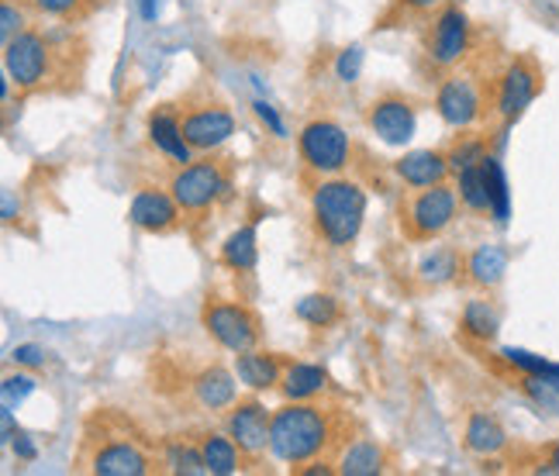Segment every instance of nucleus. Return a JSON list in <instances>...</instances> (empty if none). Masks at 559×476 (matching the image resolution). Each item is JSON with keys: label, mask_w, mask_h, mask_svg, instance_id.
Returning a JSON list of instances; mask_svg holds the SVG:
<instances>
[{"label": "nucleus", "mask_w": 559, "mask_h": 476, "mask_svg": "<svg viewBox=\"0 0 559 476\" xmlns=\"http://www.w3.org/2000/svg\"><path fill=\"white\" fill-rule=\"evenodd\" d=\"M332 442L329 410L314 407L311 401H287L273 410L270 421V452L287 466H305L318 460Z\"/></svg>", "instance_id": "1"}, {"label": "nucleus", "mask_w": 559, "mask_h": 476, "mask_svg": "<svg viewBox=\"0 0 559 476\" xmlns=\"http://www.w3.org/2000/svg\"><path fill=\"white\" fill-rule=\"evenodd\" d=\"M311 218L332 249H349L367 222V190L346 177L321 180L311 190Z\"/></svg>", "instance_id": "2"}, {"label": "nucleus", "mask_w": 559, "mask_h": 476, "mask_svg": "<svg viewBox=\"0 0 559 476\" xmlns=\"http://www.w3.org/2000/svg\"><path fill=\"white\" fill-rule=\"evenodd\" d=\"M456 211H460L456 187H449V183L425 187L407 198V204L401 211V228L412 242H432V238H439L456 222Z\"/></svg>", "instance_id": "3"}, {"label": "nucleus", "mask_w": 559, "mask_h": 476, "mask_svg": "<svg viewBox=\"0 0 559 476\" xmlns=\"http://www.w3.org/2000/svg\"><path fill=\"white\" fill-rule=\"evenodd\" d=\"M297 153H300V163H305L311 172H318V177H338L353 159V142L338 121L314 118L300 128Z\"/></svg>", "instance_id": "4"}, {"label": "nucleus", "mask_w": 559, "mask_h": 476, "mask_svg": "<svg viewBox=\"0 0 559 476\" xmlns=\"http://www.w3.org/2000/svg\"><path fill=\"white\" fill-rule=\"evenodd\" d=\"M201 324L204 332L228 349L231 356L249 353L260 345V318H255L252 308L239 305V300H218V297H207L204 308H201Z\"/></svg>", "instance_id": "5"}, {"label": "nucleus", "mask_w": 559, "mask_h": 476, "mask_svg": "<svg viewBox=\"0 0 559 476\" xmlns=\"http://www.w3.org/2000/svg\"><path fill=\"white\" fill-rule=\"evenodd\" d=\"M469 41H473V25H469L463 4L445 0L432 17V28H428V35H425L428 62H432L436 70H445V73L456 70L469 52Z\"/></svg>", "instance_id": "6"}, {"label": "nucleus", "mask_w": 559, "mask_h": 476, "mask_svg": "<svg viewBox=\"0 0 559 476\" xmlns=\"http://www.w3.org/2000/svg\"><path fill=\"white\" fill-rule=\"evenodd\" d=\"M52 59H56V52L49 46V38L35 28H25L11 41H4V73L11 76V83L21 94H32L49 80Z\"/></svg>", "instance_id": "7"}, {"label": "nucleus", "mask_w": 559, "mask_h": 476, "mask_svg": "<svg viewBox=\"0 0 559 476\" xmlns=\"http://www.w3.org/2000/svg\"><path fill=\"white\" fill-rule=\"evenodd\" d=\"M228 177L222 163L214 159H190L187 166H180L169 180V193L177 198L183 214H201L211 204H218L222 198H228Z\"/></svg>", "instance_id": "8"}, {"label": "nucleus", "mask_w": 559, "mask_h": 476, "mask_svg": "<svg viewBox=\"0 0 559 476\" xmlns=\"http://www.w3.org/2000/svg\"><path fill=\"white\" fill-rule=\"evenodd\" d=\"M539 91H543L539 62H535L532 56L511 59L501 73V80H498V94H493V111H498L501 124L511 128L514 121H519L528 111V104L539 97Z\"/></svg>", "instance_id": "9"}, {"label": "nucleus", "mask_w": 559, "mask_h": 476, "mask_svg": "<svg viewBox=\"0 0 559 476\" xmlns=\"http://www.w3.org/2000/svg\"><path fill=\"white\" fill-rule=\"evenodd\" d=\"M484 86L469 73H449L436 91V111L449 128H469L484 118Z\"/></svg>", "instance_id": "10"}, {"label": "nucleus", "mask_w": 559, "mask_h": 476, "mask_svg": "<svg viewBox=\"0 0 559 476\" xmlns=\"http://www.w3.org/2000/svg\"><path fill=\"white\" fill-rule=\"evenodd\" d=\"M367 124H370V132L383 142V145H407L415 139L418 132V115H415V107L412 100H407L404 94H383L370 104V111H367Z\"/></svg>", "instance_id": "11"}, {"label": "nucleus", "mask_w": 559, "mask_h": 476, "mask_svg": "<svg viewBox=\"0 0 559 476\" xmlns=\"http://www.w3.org/2000/svg\"><path fill=\"white\" fill-rule=\"evenodd\" d=\"M183 139L190 142L193 153H211V148L225 145L235 135V118L225 104H193L180 115Z\"/></svg>", "instance_id": "12"}, {"label": "nucleus", "mask_w": 559, "mask_h": 476, "mask_svg": "<svg viewBox=\"0 0 559 476\" xmlns=\"http://www.w3.org/2000/svg\"><path fill=\"white\" fill-rule=\"evenodd\" d=\"M270 421H273V410H266L263 401H235L228 418H225V428L228 436L235 439V445H239L249 460L263 456V452L270 449Z\"/></svg>", "instance_id": "13"}, {"label": "nucleus", "mask_w": 559, "mask_h": 476, "mask_svg": "<svg viewBox=\"0 0 559 476\" xmlns=\"http://www.w3.org/2000/svg\"><path fill=\"white\" fill-rule=\"evenodd\" d=\"M87 463L97 476H145L153 469V456L124 436H107V442L94 445Z\"/></svg>", "instance_id": "14"}, {"label": "nucleus", "mask_w": 559, "mask_h": 476, "mask_svg": "<svg viewBox=\"0 0 559 476\" xmlns=\"http://www.w3.org/2000/svg\"><path fill=\"white\" fill-rule=\"evenodd\" d=\"M180 204L169 190H159V187H142L135 190L132 198V207H128V222H132L139 231H148V235H166L180 225Z\"/></svg>", "instance_id": "15"}, {"label": "nucleus", "mask_w": 559, "mask_h": 476, "mask_svg": "<svg viewBox=\"0 0 559 476\" xmlns=\"http://www.w3.org/2000/svg\"><path fill=\"white\" fill-rule=\"evenodd\" d=\"M394 172H397V180L404 187L425 190V187L445 183V177L453 172V166H449V156L439 153V148H415V153H404L394 163Z\"/></svg>", "instance_id": "16"}, {"label": "nucleus", "mask_w": 559, "mask_h": 476, "mask_svg": "<svg viewBox=\"0 0 559 476\" xmlns=\"http://www.w3.org/2000/svg\"><path fill=\"white\" fill-rule=\"evenodd\" d=\"M284 366L287 362L273 353L249 349L235 356V377H239V383H246L249 391H273V386H280V377H284Z\"/></svg>", "instance_id": "17"}, {"label": "nucleus", "mask_w": 559, "mask_h": 476, "mask_svg": "<svg viewBox=\"0 0 559 476\" xmlns=\"http://www.w3.org/2000/svg\"><path fill=\"white\" fill-rule=\"evenodd\" d=\"M463 273L473 287L480 290H493L508 273V249L504 246H477L466 259H463Z\"/></svg>", "instance_id": "18"}, {"label": "nucleus", "mask_w": 559, "mask_h": 476, "mask_svg": "<svg viewBox=\"0 0 559 476\" xmlns=\"http://www.w3.org/2000/svg\"><path fill=\"white\" fill-rule=\"evenodd\" d=\"M463 445L480 460L498 456V452H504V445H508V431L493 415L473 410V415L466 418V428H463Z\"/></svg>", "instance_id": "19"}, {"label": "nucleus", "mask_w": 559, "mask_h": 476, "mask_svg": "<svg viewBox=\"0 0 559 476\" xmlns=\"http://www.w3.org/2000/svg\"><path fill=\"white\" fill-rule=\"evenodd\" d=\"M148 139H153V145L159 148L163 156H169L180 166H187L190 156H193L190 142L183 139L180 115H174V111H153V115H148Z\"/></svg>", "instance_id": "20"}, {"label": "nucleus", "mask_w": 559, "mask_h": 476, "mask_svg": "<svg viewBox=\"0 0 559 476\" xmlns=\"http://www.w3.org/2000/svg\"><path fill=\"white\" fill-rule=\"evenodd\" d=\"M329 386V373L314 362H287L276 391L284 401H314Z\"/></svg>", "instance_id": "21"}, {"label": "nucleus", "mask_w": 559, "mask_h": 476, "mask_svg": "<svg viewBox=\"0 0 559 476\" xmlns=\"http://www.w3.org/2000/svg\"><path fill=\"white\" fill-rule=\"evenodd\" d=\"M193 397L207 410H225L235 404V373H228L225 366H207L193 377Z\"/></svg>", "instance_id": "22"}, {"label": "nucleus", "mask_w": 559, "mask_h": 476, "mask_svg": "<svg viewBox=\"0 0 559 476\" xmlns=\"http://www.w3.org/2000/svg\"><path fill=\"white\" fill-rule=\"evenodd\" d=\"M198 445L207 463V473H214V476H231L242 466V449L235 445L231 436H222V431H201Z\"/></svg>", "instance_id": "23"}, {"label": "nucleus", "mask_w": 559, "mask_h": 476, "mask_svg": "<svg viewBox=\"0 0 559 476\" xmlns=\"http://www.w3.org/2000/svg\"><path fill=\"white\" fill-rule=\"evenodd\" d=\"M222 263L231 273H252L255 270V263H260V238H255V225H242L225 238Z\"/></svg>", "instance_id": "24"}, {"label": "nucleus", "mask_w": 559, "mask_h": 476, "mask_svg": "<svg viewBox=\"0 0 559 476\" xmlns=\"http://www.w3.org/2000/svg\"><path fill=\"white\" fill-rule=\"evenodd\" d=\"M383 466H386V452L370 439H359V442L346 445L338 456L342 476H377V473H383Z\"/></svg>", "instance_id": "25"}, {"label": "nucleus", "mask_w": 559, "mask_h": 476, "mask_svg": "<svg viewBox=\"0 0 559 476\" xmlns=\"http://www.w3.org/2000/svg\"><path fill=\"white\" fill-rule=\"evenodd\" d=\"M460 273H463V255L456 249H449V246L425 252L421 263H418V276H421V284H428V287L453 284Z\"/></svg>", "instance_id": "26"}, {"label": "nucleus", "mask_w": 559, "mask_h": 476, "mask_svg": "<svg viewBox=\"0 0 559 476\" xmlns=\"http://www.w3.org/2000/svg\"><path fill=\"white\" fill-rule=\"evenodd\" d=\"M456 190H460V204L473 214H490V193H487V172H484V159L463 166L456 172Z\"/></svg>", "instance_id": "27"}, {"label": "nucleus", "mask_w": 559, "mask_h": 476, "mask_svg": "<svg viewBox=\"0 0 559 476\" xmlns=\"http://www.w3.org/2000/svg\"><path fill=\"white\" fill-rule=\"evenodd\" d=\"M463 332L477 342H493L501 332V314L490 300H469L463 308Z\"/></svg>", "instance_id": "28"}, {"label": "nucleus", "mask_w": 559, "mask_h": 476, "mask_svg": "<svg viewBox=\"0 0 559 476\" xmlns=\"http://www.w3.org/2000/svg\"><path fill=\"white\" fill-rule=\"evenodd\" d=\"M484 172H487V193H490V218L504 225L511 214V193H508V177L498 156H484Z\"/></svg>", "instance_id": "29"}, {"label": "nucleus", "mask_w": 559, "mask_h": 476, "mask_svg": "<svg viewBox=\"0 0 559 476\" xmlns=\"http://www.w3.org/2000/svg\"><path fill=\"white\" fill-rule=\"evenodd\" d=\"M294 314L305 324H311V329H329V324L338 321V300L332 294H308L297 300Z\"/></svg>", "instance_id": "30"}, {"label": "nucleus", "mask_w": 559, "mask_h": 476, "mask_svg": "<svg viewBox=\"0 0 559 476\" xmlns=\"http://www.w3.org/2000/svg\"><path fill=\"white\" fill-rule=\"evenodd\" d=\"M519 391L546 415H559V377H519Z\"/></svg>", "instance_id": "31"}, {"label": "nucleus", "mask_w": 559, "mask_h": 476, "mask_svg": "<svg viewBox=\"0 0 559 476\" xmlns=\"http://www.w3.org/2000/svg\"><path fill=\"white\" fill-rule=\"evenodd\" d=\"M166 466L174 473H183V476H201L207 473V463L201 456V445L198 442H183V439H174L166 442Z\"/></svg>", "instance_id": "32"}, {"label": "nucleus", "mask_w": 559, "mask_h": 476, "mask_svg": "<svg viewBox=\"0 0 559 476\" xmlns=\"http://www.w3.org/2000/svg\"><path fill=\"white\" fill-rule=\"evenodd\" d=\"M501 359L511 366L514 373H525V377H559V362H549L546 356H535L525 349H504Z\"/></svg>", "instance_id": "33"}, {"label": "nucleus", "mask_w": 559, "mask_h": 476, "mask_svg": "<svg viewBox=\"0 0 559 476\" xmlns=\"http://www.w3.org/2000/svg\"><path fill=\"white\" fill-rule=\"evenodd\" d=\"M445 156H449V166H453V172H460L463 166H473V163H480L487 156V139H480V135H460Z\"/></svg>", "instance_id": "34"}, {"label": "nucleus", "mask_w": 559, "mask_h": 476, "mask_svg": "<svg viewBox=\"0 0 559 476\" xmlns=\"http://www.w3.org/2000/svg\"><path fill=\"white\" fill-rule=\"evenodd\" d=\"M32 8L41 17H59V21H76L91 11V0H32Z\"/></svg>", "instance_id": "35"}, {"label": "nucleus", "mask_w": 559, "mask_h": 476, "mask_svg": "<svg viewBox=\"0 0 559 476\" xmlns=\"http://www.w3.org/2000/svg\"><path fill=\"white\" fill-rule=\"evenodd\" d=\"M35 386H38V380L32 373H11V377H4V407L21 404L35 391Z\"/></svg>", "instance_id": "36"}, {"label": "nucleus", "mask_w": 559, "mask_h": 476, "mask_svg": "<svg viewBox=\"0 0 559 476\" xmlns=\"http://www.w3.org/2000/svg\"><path fill=\"white\" fill-rule=\"evenodd\" d=\"M335 73H338L342 83H356L359 73H362V46L342 49V56L335 59Z\"/></svg>", "instance_id": "37"}, {"label": "nucleus", "mask_w": 559, "mask_h": 476, "mask_svg": "<svg viewBox=\"0 0 559 476\" xmlns=\"http://www.w3.org/2000/svg\"><path fill=\"white\" fill-rule=\"evenodd\" d=\"M25 11H21L14 0H4V8H0V41H11L17 32H25Z\"/></svg>", "instance_id": "38"}, {"label": "nucleus", "mask_w": 559, "mask_h": 476, "mask_svg": "<svg viewBox=\"0 0 559 476\" xmlns=\"http://www.w3.org/2000/svg\"><path fill=\"white\" fill-rule=\"evenodd\" d=\"M252 111H255V118H260L270 132L276 135V139H287V124H284V118L276 115V107L273 104H266V100H255L252 104Z\"/></svg>", "instance_id": "39"}, {"label": "nucleus", "mask_w": 559, "mask_h": 476, "mask_svg": "<svg viewBox=\"0 0 559 476\" xmlns=\"http://www.w3.org/2000/svg\"><path fill=\"white\" fill-rule=\"evenodd\" d=\"M11 359H14L17 366H28V370H38V366L46 362V349H41V345H35V342H25V345H17V349L11 353Z\"/></svg>", "instance_id": "40"}, {"label": "nucleus", "mask_w": 559, "mask_h": 476, "mask_svg": "<svg viewBox=\"0 0 559 476\" xmlns=\"http://www.w3.org/2000/svg\"><path fill=\"white\" fill-rule=\"evenodd\" d=\"M11 449H14V456H17V460H25V463H32V460L38 456V445H35L28 436H14Z\"/></svg>", "instance_id": "41"}, {"label": "nucleus", "mask_w": 559, "mask_h": 476, "mask_svg": "<svg viewBox=\"0 0 559 476\" xmlns=\"http://www.w3.org/2000/svg\"><path fill=\"white\" fill-rule=\"evenodd\" d=\"M445 0H401V8L404 11H412V14H428L432 8H442Z\"/></svg>", "instance_id": "42"}, {"label": "nucleus", "mask_w": 559, "mask_h": 476, "mask_svg": "<svg viewBox=\"0 0 559 476\" xmlns=\"http://www.w3.org/2000/svg\"><path fill=\"white\" fill-rule=\"evenodd\" d=\"M294 473L297 476H332L335 466H329V463H311V466H294Z\"/></svg>", "instance_id": "43"}, {"label": "nucleus", "mask_w": 559, "mask_h": 476, "mask_svg": "<svg viewBox=\"0 0 559 476\" xmlns=\"http://www.w3.org/2000/svg\"><path fill=\"white\" fill-rule=\"evenodd\" d=\"M539 469H543V473H556V476H559V442L546 445V463H543Z\"/></svg>", "instance_id": "44"}, {"label": "nucleus", "mask_w": 559, "mask_h": 476, "mask_svg": "<svg viewBox=\"0 0 559 476\" xmlns=\"http://www.w3.org/2000/svg\"><path fill=\"white\" fill-rule=\"evenodd\" d=\"M139 11H142L145 21H156V14H159V0H139Z\"/></svg>", "instance_id": "45"}]
</instances>
